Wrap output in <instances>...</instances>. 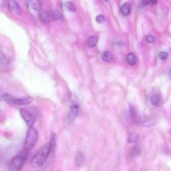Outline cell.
I'll list each match as a JSON object with an SVG mask.
<instances>
[{
	"mask_svg": "<svg viewBox=\"0 0 171 171\" xmlns=\"http://www.w3.org/2000/svg\"><path fill=\"white\" fill-rule=\"evenodd\" d=\"M141 152V150L140 147L138 145H135L133 146L131 150V154L132 156H138Z\"/></svg>",
	"mask_w": 171,
	"mask_h": 171,
	"instance_id": "obj_20",
	"label": "cell"
},
{
	"mask_svg": "<svg viewBox=\"0 0 171 171\" xmlns=\"http://www.w3.org/2000/svg\"><path fill=\"white\" fill-rule=\"evenodd\" d=\"M79 107L77 105H74L71 107L68 114V120L70 122L73 121L78 114Z\"/></svg>",
	"mask_w": 171,
	"mask_h": 171,
	"instance_id": "obj_8",
	"label": "cell"
},
{
	"mask_svg": "<svg viewBox=\"0 0 171 171\" xmlns=\"http://www.w3.org/2000/svg\"><path fill=\"white\" fill-rule=\"evenodd\" d=\"M149 2V0H140V5L141 7L145 6L148 5Z\"/></svg>",
	"mask_w": 171,
	"mask_h": 171,
	"instance_id": "obj_26",
	"label": "cell"
},
{
	"mask_svg": "<svg viewBox=\"0 0 171 171\" xmlns=\"http://www.w3.org/2000/svg\"><path fill=\"white\" fill-rule=\"evenodd\" d=\"M66 7L68 11L73 12L76 11L75 6L71 2H68L66 4Z\"/></svg>",
	"mask_w": 171,
	"mask_h": 171,
	"instance_id": "obj_22",
	"label": "cell"
},
{
	"mask_svg": "<svg viewBox=\"0 0 171 171\" xmlns=\"http://www.w3.org/2000/svg\"><path fill=\"white\" fill-rule=\"evenodd\" d=\"M57 135L54 132L51 133L50 139L49 143V151H50V156L53 154L55 150L56 146Z\"/></svg>",
	"mask_w": 171,
	"mask_h": 171,
	"instance_id": "obj_6",
	"label": "cell"
},
{
	"mask_svg": "<svg viewBox=\"0 0 171 171\" xmlns=\"http://www.w3.org/2000/svg\"><path fill=\"white\" fill-rule=\"evenodd\" d=\"M149 1L152 4H156L158 3V0H149Z\"/></svg>",
	"mask_w": 171,
	"mask_h": 171,
	"instance_id": "obj_27",
	"label": "cell"
},
{
	"mask_svg": "<svg viewBox=\"0 0 171 171\" xmlns=\"http://www.w3.org/2000/svg\"><path fill=\"white\" fill-rule=\"evenodd\" d=\"M131 5L129 3H125L121 8V11L122 14L125 16L129 15L130 13Z\"/></svg>",
	"mask_w": 171,
	"mask_h": 171,
	"instance_id": "obj_12",
	"label": "cell"
},
{
	"mask_svg": "<svg viewBox=\"0 0 171 171\" xmlns=\"http://www.w3.org/2000/svg\"><path fill=\"white\" fill-rule=\"evenodd\" d=\"M96 20L98 23H102L104 22L105 17L103 15H98L96 17Z\"/></svg>",
	"mask_w": 171,
	"mask_h": 171,
	"instance_id": "obj_23",
	"label": "cell"
},
{
	"mask_svg": "<svg viewBox=\"0 0 171 171\" xmlns=\"http://www.w3.org/2000/svg\"><path fill=\"white\" fill-rule=\"evenodd\" d=\"M150 102L151 104L155 106H158L160 104V99L158 95H153L151 96Z\"/></svg>",
	"mask_w": 171,
	"mask_h": 171,
	"instance_id": "obj_16",
	"label": "cell"
},
{
	"mask_svg": "<svg viewBox=\"0 0 171 171\" xmlns=\"http://www.w3.org/2000/svg\"><path fill=\"white\" fill-rule=\"evenodd\" d=\"M141 123L144 126L147 127L152 126L153 124L152 120L149 118L144 117L141 119Z\"/></svg>",
	"mask_w": 171,
	"mask_h": 171,
	"instance_id": "obj_17",
	"label": "cell"
},
{
	"mask_svg": "<svg viewBox=\"0 0 171 171\" xmlns=\"http://www.w3.org/2000/svg\"><path fill=\"white\" fill-rule=\"evenodd\" d=\"M128 117L132 119L134 118L136 116V112L133 108L130 106L128 114Z\"/></svg>",
	"mask_w": 171,
	"mask_h": 171,
	"instance_id": "obj_21",
	"label": "cell"
},
{
	"mask_svg": "<svg viewBox=\"0 0 171 171\" xmlns=\"http://www.w3.org/2000/svg\"><path fill=\"white\" fill-rule=\"evenodd\" d=\"M53 13L54 18L56 20L59 21H63V18L61 13L58 10H54Z\"/></svg>",
	"mask_w": 171,
	"mask_h": 171,
	"instance_id": "obj_19",
	"label": "cell"
},
{
	"mask_svg": "<svg viewBox=\"0 0 171 171\" xmlns=\"http://www.w3.org/2000/svg\"><path fill=\"white\" fill-rule=\"evenodd\" d=\"M20 114L27 124L30 127L33 126L36 120L38 110L36 107H27L21 109Z\"/></svg>",
	"mask_w": 171,
	"mask_h": 171,
	"instance_id": "obj_2",
	"label": "cell"
},
{
	"mask_svg": "<svg viewBox=\"0 0 171 171\" xmlns=\"http://www.w3.org/2000/svg\"><path fill=\"white\" fill-rule=\"evenodd\" d=\"M29 151L25 149L13 158L11 163V168L17 170H21L27 160Z\"/></svg>",
	"mask_w": 171,
	"mask_h": 171,
	"instance_id": "obj_4",
	"label": "cell"
},
{
	"mask_svg": "<svg viewBox=\"0 0 171 171\" xmlns=\"http://www.w3.org/2000/svg\"><path fill=\"white\" fill-rule=\"evenodd\" d=\"M168 54L166 52H162L160 53L159 55V58L160 60H164L168 57Z\"/></svg>",
	"mask_w": 171,
	"mask_h": 171,
	"instance_id": "obj_24",
	"label": "cell"
},
{
	"mask_svg": "<svg viewBox=\"0 0 171 171\" xmlns=\"http://www.w3.org/2000/svg\"><path fill=\"white\" fill-rule=\"evenodd\" d=\"M126 60L128 64L130 66H134L136 64L137 59L134 54L129 53L127 55Z\"/></svg>",
	"mask_w": 171,
	"mask_h": 171,
	"instance_id": "obj_13",
	"label": "cell"
},
{
	"mask_svg": "<svg viewBox=\"0 0 171 171\" xmlns=\"http://www.w3.org/2000/svg\"><path fill=\"white\" fill-rule=\"evenodd\" d=\"M105 1H107V0H105Z\"/></svg>",
	"mask_w": 171,
	"mask_h": 171,
	"instance_id": "obj_29",
	"label": "cell"
},
{
	"mask_svg": "<svg viewBox=\"0 0 171 171\" xmlns=\"http://www.w3.org/2000/svg\"><path fill=\"white\" fill-rule=\"evenodd\" d=\"M33 100V98L30 96L18 98L13 95L11 99L10 104L18 105H26L30 104Z\"/></svg>",
	"mask_w": 171,
	"mask_h": 171,
	"instance_id": "obj_5",
	"label": "cell"
},
{
	"mask_svg": "<svg viewBox=\"0 0 171 171\" xmlns=\"http://www.w3.org/2000/svg\"><path fill=\"white\" fill-rule=\"evenodd\" d=\"M50 156L49 142L43 145L39 149L31 160V166L33 168L42 167Z\"/></svg>",
	"mask_w": 171,
	"mask_h": 171,
	"instance_id": "obj_1",
	"label": "cell"
},
{
	"mask_svg": "<svg viewBox=\"0 0 171 171\" xmlns=\"http://www.w3.org/2000/svg\"><path fill=\"white\" fill-rule=\"evenodd\" d=\"M128 141L130 143H134L138 142L140 140V137L138 135L133 133H129L128 137Z\"/></svg>",
	"mask_w": 171,
	"mask_h": 171,
	"instance_id": "obj_14",
	"label": "cell"
},
{
	"mask_svg": "<svg viewBox=\"0 0 171 171\" xmlns=\"http://www.w3.org/2000/svg\"><path fill=\"white\" fill-rule=\"evenodd\" d=\"M117 44L119 46H123V45L124 44L123 42H121V41H119V42L117 43Z\"/></svg>",
	"mask_w": 171,
	"mask_h": 171,
	"instance_id": "obj_28",
	"label": "cell"
},
{
	"mask_svg": "<svg viewBox=\"0 0 171 171\" xmlns=\"http://www.w3.org/2000/svg\"><path fill=\"white\" fill-rule=\"evenodd\" d=\"M102 59L106 62H111L113 60V56L112 54L109 51H105L102 53L101 55Z\"/></svg>",
	"mask_w": 171,
	"mask_h": 171,
	"instance_id": "obj_11",
	"label": "cell"
},
{
	"mask_svg": "<svg viewBox=\"0 0 171 171\" xmlns=\"http://www.w3.org/2000/svg\"><path fill=\"white\" fill-rule=\"evenodd\" d=\"M146 40L149 43H152L155 42V39L154 37L150 35L147 37Z\"/></svg>",
	"mask_w": 171,
	"mask_h": 171,
	"instance_id": "obj_25",
	"label": "cell"
},
{
	"mask_svg": "<svg viewBox=\"0 0 171 171\" xmlns=\"http://www.w3.org/2000/svg\"><path fill=\"white\" fill-rule=\"evenodd\" d=\"M98 41V38L96 36H92L90 37L87 42L88 46L90 48H93L96 46Z\"/></svg>",
	"mask_w": 171,
	"mask_h": 171,
	"instance_id": "obj_15",
	"label": "cell"
},
{
	"mask_svg": "<svg viewBox=\"0 0 171 171\" xmlns=\"http://www.w3.org/2000/svg\"><path fill=\"white\" fill-rule=\"evenodd\" d=\"M40 19L43 23H47L50 22V16L47 12L44 11L41 13L40 15Z\"/></svg>",
	"mask_w": 171,
	"mask_h": 171,
	"instance_id": "obj_18",
	"label": "cell"
},
{
	"mask_svg": "<svg viewBox=\"0 0 171 171\" xmlns=\"http://www.w3.org/2000/svg\"><path fill=\"white\" fill-rule=\"evenodd\" d=\"M9 7L11 10L14 13L18 15H20L22 12L21 8L18 4L14 0H9Z\"/></svg>",
	"mask_w": 171,
	"mask_h": 171,
	"instance_id": "obj_7",
	"label": "cell"
},
{
	"mask_svg": "<svg viewBox=\"0 0 171 171\" xmlns=\"http://www.w3.org/2000/svg\"><path fill=\"white\" fill-rule=\"evenodd\" d=\"M33 9L36 11H40L42 9V5L39 0H28V3Z\"/></svg>",
	"mask_w": 171,
	"mask_h": 171,
	"instance_id": "obj_10",
	"label": "cell"
},
{
	"mask_svg": "<svg viewBox=\"0 0 171 171\" xmlns=\"http://www.w3.org/2000/svg\"><path fill=\"white\" fill-rule=\"evenodd\" d=\"M39 134L36 129L33 126L29 127L25 141V149L28 150L32 149L36 146Z\"/></svg>",
	"mask_w": 171,
	"mask_h": 171,
	"instance_id": "obj_3",
	"label": "cell"
},
{
	"mask_svg": "<svg viewBox=\"0 0 171 171\" xmlns=\"http://www.w3.org/2000/svg\"><path fill=\"white\" fill-rule=\"evenodd\" d=\"M85 156L81 151H79L76 155L75 158V163L78 167L81 166L84 162Z\"/></svg>",
	"mask_w": 171,
	"mask_h": 171,
	"instance_id": "obj_9",
	"label": "cell"
}]
</instances>
